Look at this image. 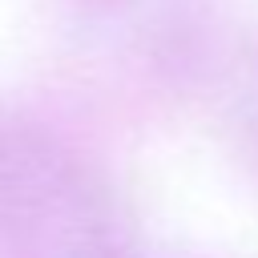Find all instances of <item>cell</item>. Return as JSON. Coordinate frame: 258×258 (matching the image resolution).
Wrapping results in <instances>:
<instances>
[{
	"instance_id": "obj_1",
	"label": "cell",
	"mask_w": 258,
	"mask_h": 258,
	"mask_svg": "<svg viewBox=\"0 0 258 258\" xmlns=\"http://www.w3.org/2000/svg\"><path fill=\"white\" fill-rule=\"evenodd\" d=\"M0 258H129L109 181L24 113H0Z\"/></svg>"
},
{
	"instance_id": "obj_2",
	"label": "cell",
	"mask_w": 258,
	"mask_h": 258,
	"mask_svg": "<svg viewBox=\"0 0 258 258\" xmlns=\"http://www.w3.org/2000/svg\"><path fill=\"white\" fill-rule=\"evenodd\" d=\"M242 133L250 141V153L258 157V64L250 69V81L242 85Z\"/></svg>"
}]
</instances>
